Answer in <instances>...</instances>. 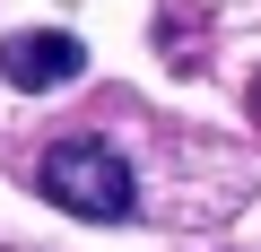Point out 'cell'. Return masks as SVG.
<instances>
[{"instance_id": "6da1fadb", "label": "cell", "mask_w": 261, "mask_h": 252, "mask_svg": "<svg viewBox=\"0 0 261 252\" xmlns=\"http://www.w3.org/2000/svg\"><path fill=\"white\" fill-rule=\"evenodd\" d=\"M35 191L53 209H70V217H96V226H113V217L140 209V183H130V165L105 139H53L44 165H35Z\"/></svg>"}, {"instance_id": "7a4b0ae2", "label": "cell", "mask_w": 261, "mask_h": 252, "mask_svg": "<svg viewBox=\"0 0 261 252\" xmlns=\"http://www.w3.org/2000/svg\"><path fill=\"white\" fill-rule=\"evenodd\" d=\"M0 78L27 87V96H53L70 78H87V44L70 26H18L9 44H0Z\"/></svg>"}, {"instance_id": "3957f363", "label": "cell", "mask_w": 261, "mask_h": 252, "mask_svg": "<svg viewBox=\"0 0 261 252\" xmlns=\"http://www.w3.org/2000/svg\"><path fill=\"white\" fill-rule=\"evenodd\" d=\"M252 96H261V87H252Z\"/></svg>"}]
</instances>
